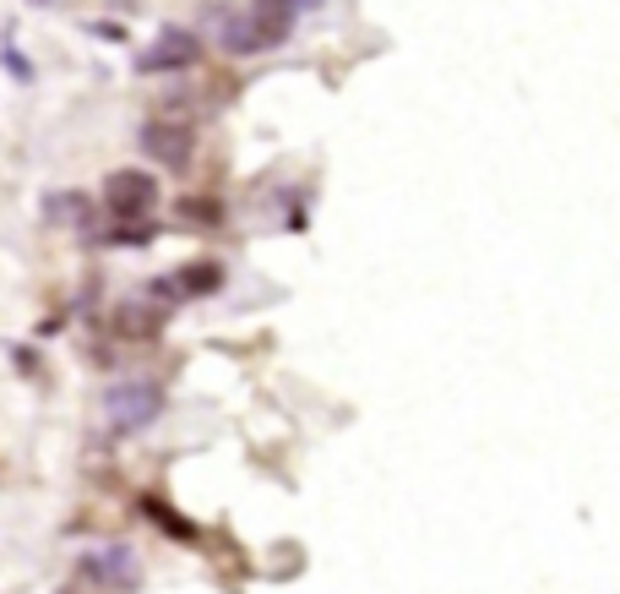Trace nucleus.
Wrapping results in <instances>:
<instances>
[{"label": "nucleus", "instance_id": "obj_5", "mask_svg": "<svg viewBox=\"0 0 620 594\" xmlns=\"http://www.w3.org/2000/svg\"><path fill=\"white\" fill-rule=\"evenodd\" d=\"M136 142H142V153H147L153 164H164V170H186L190 164V132L175 126V121H147V126L136 132Z\"/></svg>", "mask_w": 620, "mask_h": 594}, {"label": "nucleus", "instance_id": "obj_11", "mask_svg": "<svg viewBox=\"0 0 620 594\" xmlns=\"http://www.w3.org/2000/svg\"><path fill=\"white\" fill-rule=\"evenodd\" d=\"M44 218H50V224L76 218V224L87 229V197H82V192H55V197H44Z\"/></svg>", "mask_w": 620, "mask_h": 594}, {"label": "nucleus", "instance_id": "obj_7", "mask_svg": "<svg viewBox=\"0 0 620 594\" xmlns=\"http://www.w3.org/2000/svg\"><path fill=\"white\" fill-rule=\"evenodd\" d=\"M136 513H142V519H147L153 529H158L164 540H175V545H202V540H207L196 519L175 513V508H169L164 496H153V491H142V496H136Z\"/></svg>", "mask_w": 620, "mask_h": 594}, {"label": "nucleus", "instance_id": "obj_8", "mask_svg": "<svg viewBox=\"0 0 620 594\" xmlns=\"http://www.w3.org/2000/svg\"><path fill=\"white\" fill-rule=\"evenodd\" d=\"M169 284H175V300H207V295H218L229 284V267L213 263V257H196V263L175 267Z\"/></svg>", "mask_w": 620, "mask_h": 594}, {"label": "nucleus", "instance_id": "obj_14", "mask_svg": "<svg viewBox=\"0 0 620 594\" xmlns=\"http://www.w3.org/2000/svg\"><path fill=\"white\" fill-rule=\"evenodd\" d=\"M6 355H11V366H17L22 377H39V355H33L28 344H6Z\"/></svg>", "mask_w": 620, "mask_h": 594}, {"label": "nucleus", "instance_id": "obj_12", "mask_svg": "<svg viewBox=\"0 0 620 594\" xmlns=\"http://www.w3.org/2000/svg\"><path fill=\"white\" fill-rule=\"evenodd\" d=\"M0 66H6V76H11V82H22V88L33 82V66H28V55H22V50H17L11 39L0 44Z\"/></svg>", "mask_w": 620, "mask_h": 594}, {"label": "nucleus", "instance_id": "obj_17", "mask_svg": "<svg viewBox=\"0 0 620 594\" xmlns=\"http://www.w3.org/2000/svg\"><path fill=\"white\" fill-rule=\"evenodd\" d=\"M33 6H44V0H33Z\"/></svg>", "mask_w": 620, "mask_h": 594}, {"label": "nucleus", "instance_id": "obj_6", "mask_svg": "<svg viewBox=\"0 0 620 594\" xmlns=\"http://www.w3.org/2000/svg\"><path fill=\"white\" fill-rule=\"evenodd\" d=\"M207 17H213V39H218V50H224V55H235V61L261 55V39H256V28H250V11H235V6H213Z\"/></svg>", "mask_w": 620, "mask_h": 594}, {"label": "nucleus", "instance_id": "obj_15", "mask_svg": "<svg viewBox=\"0 0 620 594\" xmlns=\"http://www.w3.org/2000/svg\"><path fill=\"white\" fill-rule=\"evenodd\" d=\"M65 322H71V317H65V311H50V317H44V322H39V338H55V332H65Z\"/></svg>", "mask_w": 620, "mask_h": 594}, {"label": "nucleus", "instance_id": "obj_4", "mask_svg": "<svg viewBox=\"0 0 620 594\" xmlns=\"http://www.w3.org/2000/svg\"><path fill=\"white\" fill-rule=\"evenodd\" d=\"M99 197H104V207H110L115 218H147V213L158 207V181H153L147 170H110Z\"/></svg>", "mask_w": 620, "mask_h": 594}, {"label": "nucleus", "instance_id": "obj_9", "mask_svg": "<svg viewBox=\"0 0 620 594\" xmlns=\"http://www.w3.org/2000/svg\"><path fill=\"white\" fill-rule=\"evenodd\" d=\"M164 328H169V306H158V300H125L115 311V332L136 338V344H153Z\"/></svg>", "mask_w": 620, "mask_h": 594}, {"label": "nucleus", "instance_id": "obj_3", "mask_svg": "<svg viewBox=\"0 0 620 594\" xmlns=\"http://www.w3.org/2000/svg\"><path fill=\"white\" fill-rule=\"evenodd\" d=\"M202 61V33H190V28H158V39L136 55V71L142 76H164V71H190Z\"/></svg>", "mask_w": 620, "mask_h": 594}, {"label": "nucleus", "instance_id": "obj_16", "mask_svg": "<svg viewBox=\"0 0 620 594\" xmlns=\"http://www.w3.org/2000/svg\"><path fill=\"white\" fill-rule=\"evenodd\" d=\"M278 6H283V11H294V17H306V11H321L327 0H278Z\"/></svg>", "mask_w": 620, "mask_h": 594}, {"label": "nucleus", "instance_id": "obj_1", "mask_svg": "<svg viewBox=\"0 0 620 594\" xmlns=\"http://www.w3.org/2000/svg\"><path fill=\"white\" fill-rule=\"evenodd\" d=\"M164 409H169L164 388H158V382H142V377L110 382L104 398H99V414H104V426H110L115 437H142L147 426L164 420Z\"/></svg>", "mask_w": 620, "mask_h": 594}, {"label": "nucleus", "instance_id": "obj_13", "mask_svg": "<svg viewBox=\"0 0 620 594\" xmlns=\"http://www.w3.org/2000/svg\"><path fill=\"white\" fill-rule=\"evenodd\" d=\"M180 218H190V224H218V202H180Z\"/></svg>", "mask_w": 620, "mask_h": 594}, {"label": "nucleus", "instance_id": "obj_2", "mask_svg": "<svg viewBox=\"0 0 620 594\" xmlns=\"http://www.w3.org/2000/svg\"><path fill=\"white\" fill-rule=\"evenodd\" d=\"M76 573H82L93 590H110V594H136L142 590V556H136L125 540H110V545L82 551Z\"/></svg>", "mask_w": 620, "mask_h": 594}, {"label": "nucleus", "instance_id": "obj_10", "mask_svg": "<svg viewBox=\"0 0 620 594\" xmlns=\"http://www.w3.org/2000/svg\"><path fill=\"white\" fill-rule=\"evenodd\" d=\"M164 229L153 218H121L110 235H99V246H121V252H136V246H153Z\"/></svg>", "mask_w": 620, "mask_h": 594}]
</instances>
